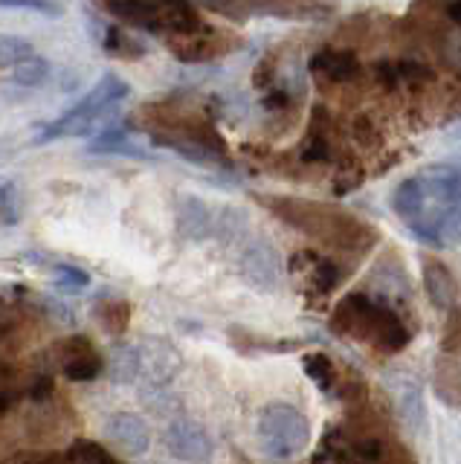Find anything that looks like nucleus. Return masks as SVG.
<instances>
[{
    "label": "nucleus",
    "instance_id": "3",
    "mask_svg": "<svg viewBox=\"0 0 461 464\" xmlns=\"http://www.w3.org/2000/svg\"><path fill=\"white\" fill-rule=\"evenodd\" d=\"M105 9L149 33H168V38L204 29L192 0H105Z\"/></svg>",
    "mask_w": 461,
    "mask_h": 464
},
{
    "label": "nucleus",
    "instance_id": "34",
    "mask_svg": "<svg viewBox=\"0 0 461 464\" xmlns=\"http://www.w3.org/2000/svg\"><path fill=\"white\" fill-rule=\"evenodd\" d=\"M53 392V377L50 374H35L33 381V398H47Z\"/></svg>",
    "mask_w": 461,
    "mask_h": 464
},
{
    "label": "nucleus",
    "instance_id": "31",
    "mask_svg": "<svg viewBox=\"0 0 461 464\" xmlns=\"http://www.w3.org/2000/svg\"><path fill=\"white\" fill-rule=\"evenodd\" d=\"M374 79H378L383 87H389V91H395V87L400 84L398 62H389V58H380V62L374 64Z\"/></svg>",
    "mask_w": 461,
    "mask_h": 464
},
{
    "label": "nucleus",
    "instance_id": "23",
    "mask_svg": "<svg viewBox=\"0 0 461 464\" xmlns=\"http://www.w3.org/2000/svg\"><path fill=\"white\" fill-rule=\"evenodd\" d=\"M436 236H438V246L461 244V200L447 212H441V218L436 221Z\"/></svg>",
    "mask_w": 461,
    "mask_h": 464
},
{
    "label": "nucleus",
    "instance_id": "5",
    "mask_svg": "<svg viewBox=\"0 0 461 464\" xmlns=\"http://www.w3.org/2000/svg\"><path fill=\"white\" fill-rule=\"evenodd\" d=\"M311 427L308 418L291 403H270L267 410L258 415V441H262L264 453L270 459H296L302 450L308 447Z\"/></svg>",
    "mask_w": 461,
    "mask_h": 464
},
{
    "label": "nucleus",
    "instance_id": "25",
    "mask_svg": "<svg viewBox=\"0 0 461 464\" xmlns=\"http://www.w3.org/2000/svg\"><path fill=\"white\" fill-rule=\"evenodd\" d=\"M21 221V192L15 183H6L4 198H0V224H18Z\"/></svg>",
    "mask_w": 461,
    "mask_h": 464
},
{
    "label": "nucleus",
    "instance_id": "9",
    "mask_svg": "<svg viewBox=\"0 0 461 464\" xmlns=\"http://www.w3.org/2000/svg\"><path fill=\"white\" fill-rule=\"evenodd\" d=\"M105 435L113 441V447L125 456H142L151 444L149 424L139 415L131 412H117L105 420Z\"/></svg>",
    "mask_w": 461,
    "mask_h": 464
},
{
    "label": "nucleus",
    "instance_id": "15",
    "mask_svg": "<svg viewBox=\"0 0 461 464\" xmlns=\"http://www.w3.org/2000/svg\"><path fill=\"white\" fill-rule=\"evenodd\" d=\"M293 261H299V265H305V279H308V287L313 290L316 296H325L331 294L340 282H342V270L334 265V261L328 258H320L313 253H299L293 256Z\"/></svg>",
    "mask_w": 461,
    "mask_h": 464
},
{
    "label": "nucleus",
    "instance_id": "18",
    "mask_svg": "<svg viewBox=\"0 0 461 464\" xmlns=\"http://www.w3.org/2000/svg\"><path fill=\"white\" fill-rule=\"evenodd\" d=\"M91 151L93 154H128V157H146L142 149H134L131 142H128V134L122 128H110L105 134H99L93 142H91Z\"/></svg>",
    "mask_w": 461,
    "mask_h": 464
},
{
    "label": "nucleus",
    "instance_id": "16",
    "mask_svg": "<svg viewBox=\"0 0 461 464\" xmlns=\"http://www.w3.org/2000/svg\"><path fill=\"white\" fill-rule=\"evenodd\" d=\"M142 352V372L151 374V381H168L171 374L178 372V354L171 352V345L166 343H151L146 348H139Z\"/></svg>",
    "mask_w": 461,
    "mask_h": 464
},
{
    "label": "nucleus",
    "instance_id": "38",
    "mask_svg": "<svg viewBox=\"0 0 461 464\" xmlns=\"http://www.w3.org/2000/svg\"><path fill=\"white\" fill-rule=\"evenodd\" d=\"M450 130H453V134H456V137H461V122H458V125H453Z\"/></svg>",
    "mask_w": 461,
    "mask_h": 464
},
{
    "label": "nucleus",
    "instance_id": "30",
    "mask_svg": "<svg viewBox=\"0 0 461 464\" xmlns=\"http://www.w3.org/2000/svg\"><path fill=\"white\" fill-rule=\"evenodd\" d=\"M253 84L258 87V91H264V93L276 87V58L267 55V58H262V62H258V67L253 72Z\"/></svg>",
    "mask_w": 461,
    "mask_h": 464
},
{
    "label": "nucleus",
    "instance_id": "36",
    "mask_svg": "<svg viewBox=\"0 0 461 464\" xmlns=\"http://www.w3.org/2000/svg\"><path fill=\"white\" fill-rule=\"evenodd\" d=\"M447 18H450L456 26H461V0H447Z\"/></svg>",
    "mask_w": 461,
    "mask_h": 464
},
{
    "label": "nucleus",
    "instance_id": "20",
    "mask_svg": "<svg viewBox=\"0 0 461 464\" xmlns=\"http://www.w3.org/2000/svg\"><path fill=\"white\" fill-rule=\"evenodd\" d=\"M96 316L99 323L105 325L108 334H122L128 328V316H131V308L122 299H102L96 304Z\"/></svg>",
    "mask_w": 461,
    "mask_h": 464
},
{
    "label": "nucleus",
    "instance_id": "14",
    "mask_svg": "<svg viewBox=\"0 0 461 464\" xmlns=\"http://www.w3.org/2000/svg\"><path fill=\"white\" fill-rule=\"evenodd\" d=\"M424 287H427L429 302L436 304L438 311L453 308V302L458 296V285L453 279L450 267H444L441 261H427L424 265Z\"/></svg>",
    "mask_w": 461,
    "mask_h": 464
},
{
    "label": "nucleus",
    "instance_id": "4",
    "mask_svg": "<svg viewBox=\"0 0 461 464\" xmlns=\"http://www.w3.org/2000/svg\"><path fill=\"white\" fill-rule=\"evenodd\" d=\"M128 96V84L108 72V76L99 79V84L93 91L84 96L76 108H70L64 116H59L55 122H50L44 130L38 134L35 142H50V140H59V137H84L99 125L102 116H108L120 102Z\"/></svg>",
    "mask_w": 461,
    "mask_h": 464
},
{
    "label": "nucleus",
    "instance_id": "21",
    "mask_svg": "<svg viewBox=\"0 0 461 464\" xmlns=\"http://www.w3.org/2000/svg\"><path fill=\"white\" fill-rule=\"evenodd\" d=\"M67 464H117V461H113V456L108 453L102 444L79 439V441L70 444V450H67Z\"/></svg>",
    "mask_w": 461,
    "mask_h": 464
},
{
    "label": "nucleus",
    "instance_id": "28",
    "mask_svg": "<svg viewBox=\"0 0 461 464\" xmlns=\"http://www.w3.org/2000/svg\"><path fill=\"white\" fill-rule=\"evenodd\" d=\"M398 76H400V84L409 82V84H427L432 82V70L421 62H412V58H400L398 62Z\"/></svg>",
    "mask_w": 461,
    "mask_h": 464
},
{
    "label": "nucleus",
    "instance_id": "7",
    "mask_svg": "<svg viewBox=\"0 0 461 464\" xmlns=\"http://www.w3.org/2000/svg\"><path fill=\"white\" fill-rule=\"evenodd\" d=\"M55 360H59V369L70 377V381H93V377L102 372V354L91 345V340L84 337H70L62 340L53 348Z\"/></svg>",
    "mask_w": 461,
    "mask_h": 464
},
{
    "label": "nucleus",
    "instance_id": "35",
    "mask_svg": "<svg viewBox=\"0 0 461 464\" xmlns=\"http://www.w3.org/2000/svg\"><path fill=\"white\" fill-rule=\"evenodd\" d=\"M354 137H357L360 142H371V140H374V125H371L369 120H357V122H354Z\"/></svg>",
    "mask_w": 461,
    "mask_h": 464
},
{
    "label": "nucleus",
    "instance_id": "10",
    "mask_svg": "<svg viewBox=\"0 0 461 464\" xmlns=\"http://www.w3.org/2000/svg\"><path fill=\"white\" fill-rule=\"evenodd\" d=\"M311 72L331 84H351L363 79V64L351 50H320L311 58Z\"/></svg>",
    "mask_w": 461,
    "mask_h": 464
},
{
    "label": "nucleus",
    "instance_id": "22",
    "mask_svg": "<svg viewBox=\"0 0 461 464\" xmlns=\"http://www.w3.org/2000/svg\"><path fill=\"white\" fill-rule=\"evenodd\" d=\"M12 72H15V82L21 87H41L50 76V64L41 55H30L12 67Z\"/></svg>",
    "mask_w": 461,
    "mask_h": 464
},
{
    "label": "nucleus",
    "instance_id": "12",
    "mask_svg": "<svg viewBox=\"0 0 461 464\" xmlns=\"http://www.w3.org/2000/svg\"><path fill=\"white\" fill-rule=\"evenodd\" d=\"M178 229L183 238L204 241V238L215 236V215L200 198L186 195L178 203Z\"/></svg>",
    "mask_w": 461,
    "mask_h": 464
},
{
    "label": "nucleus",
    "instance_id": "17",
    "mask_svg": "<svg viewBox=\"0 0 461 464\" xmlns=\"http://www.w3.org/2000/svg\"><path fill=\"white\" fill-rule=\"evenodd\" d=\"M142 372V352L137 345H120L110 357V377L117 383H134Z\"/></svg>",
    "mask_w": 461,
    "mask_h": 464
},
{
    "label": "nucleus",
    "instance_id": "27",
    "mask_svg": "<svg viewBox=\"0 0 461 464\" xmlns=\"http://www.w3.org/2000/svg\"><path fill=\"white\" fill-rule=\"evenodd\" d=\"M88 282H91L88 273L79 270V267H70V265H59V267H55V285H59L62 290H67V294L88 287Z\"/></svg>",
    "mask_w": 461,
    "mask_h": 464
},
{
    "label": "nucleus",
    "instance_id": "13",
    "mask_svg": "<svg viewBox=\"0 0 461 464\" xmlns=\"http://www.w3.org/2000/svg\"><path fill=\"white\" fill-rule=\"evenodd\" d=\"M392 209L407 227L421 221L427 212V192L421 178H407L403 183H398V188L392 192Z\"/></svg>",
    "mask_w": 461,
    "mask_h": 464
},
{
    "label": "nucleus",
    "instance_id": "26",
    "mask_svg": "<svg viewBox=\"0 0 461 464\" xmlns=\"http://www.w3.org/2000/svg\"><path fill=\"white\" fill-rule=\"evenodd\" d=\"M4 9H26V12H38V14H47V18H59L64 12L55 0H0Z\"/></svg>",
    "mask_w": 461,
    "mask_h": 464
},
{
    "label": "nucleus",
    "instance_id": "24",
    "mask_svg": "<svg viewBox=\"0 0 461 464\" xmlns=\"http://www.w3.org/2000/svg\"><path fill=\"white\" fill-rule=\"evenodd\" d=\"M33 55L30 41L12 38V35H0V67H15L18 62Z\"/></svg>",
    "mask_w": 461,
    "mask_h": 464
},
{
    "label": "nucleus",
    "instance_id": "2",
    "mask_svg": "<svg viewBox=\"0 0 461 464\" xmlns=\"http://www.w3.org/2000/svg\"><path fill=\"white\" fill-rule=\"evenodd\" d=\"M331 328L342 337H354L357 343L378 348L380 354H398L412 340V334L395 311H389L380 302H371L363 294H351L337 304Z\"/></svg>",
    "mask_w": 461,
    "mask_h": 464
},
{
    "label": "nucleus",
    "instance_id": "1",
    "mask_svg": "<svg viewBox=\"0 0 461 464\" xmlns=\"http://www.w3.org/2000/svg\"><path fill=\"white\" fill-rule=\"evenodd\" d=\"M262 203L291 227L325 244H334L340 250H369V244L378 238L363 221H357L349 212L328 209L322 203H305L293 198H262Z\"/></svg>",
    "mask_w": 461,
    "mask_h": 464
},
{
    "label": "nucleus",
    "instance_id": "29",
    "mask_svg": "<svg viewBox=\"0 0 461 464\" xmlns=\"http://www.w3.org/2000/svg\"><path fill=\"white\" fill-rule=\"evenodd\" d=\"M305 369H308V374L313 377V381H320V386L328 392V389H334V366H331V360H325V357H308L305 360Z\"/></svg>",
    "mask_w": 461,
    "mask_h": 464
},
{
    "label": "nucleus",
    "instance_id": "8",
    "mask_svg": "<svg viewBox=\"0 0 461 464\" xmlns=\"http://www.w3.org/2000/svg\"><path fill=\"white\" fill-rule=\"evenodd\" d=\"M241 276L244 282L255 290H276L279 285V258L273 253V246L264 241H253L247 250L241 253Z\"/></svg>",
    "mask_w": 461,
    "mask_h": 464
},
{
    "label": "nucleus",
    "instance_id": "32",
    "mask_svg": "<svg viewBox=\"0 0 461 464\" xmlns=\"http://www.w3.org/2000/svg\"><path fill=\"white\" fill-rule=\"evenodd\" d=\"M291 91H284V87H273V91H267L264 93V99H262V108L264 111H287L291 108Z\"/></svg>",
    "mask_w": 461,
    "mask_h": 464
},
{
    "label": "nucleus",
    "instance_id": "11",
    "mask_svg": "<svg viewBox=\"0 0 461 464\" xmlns=\"http://www.w3.org/2000/svg\"><path fill=\"white\" fill-rule=\"evenodd\" d=\"M168 47L180 58V62L197 64V62H209V58L221 55L226 50V41L218 33H212L209 26H204V29H197V33H189V35L168 38Z\"/></svg>",
    "mask_w": 461,
    "mask_h": 464
},
{
    "label": "nucleus",
    "instance_id": "6",
    "mask_svg": "<svg viewBox=\"0 0 461 464\" xmlns=\"http://www.w3.org/2000/svg\"><path fill=\"white\" fill-rule=\"evenodd\" d=\"M166 447L171 456L186 464H206L212 459V439L206 427L189 418H178L166 427Z\"/></svg>",
    "mask_w": 461,
    "mask_h": 464
},
{
    "label": "nucleus",
    "instance_id": "39",
    "mask_svg": "<svg viewBox=\"0 0 461 464\" xmlns=\"http://www.w3.org/2000/svg\"><path fill=\"white\" fill-rule=\"evenodd\" d=\"M4 188H6V183H4V180H0V198H4Z\"/></svg>",
    "mask_w": 461,
    "mask_h": 464
},
{
    "label": "nucleus",
    "instance_id": "37",
    "mask_svg": "<svg viewBox=\"0 0 461 464\" xmlns=\"http://www.w3.org/2000/svg\"><path fill=\"white\" fill-rule=\"evenodd\" d=\"M26 464H62V459H55V456H44V459H35V461H26Z\"/></svg>",
    "mask_w": 461,
    "mask_h": 464
},
{
    "label": "nucleus",
    "instance_id": "19",
    "mask_svg": "<svg viewBox=\"0 0 461 464\" xmlns=\"http://www.w3.org/2000/svg\"><path fill=\"white\" fill-rule=\"evenodd\" d=\"M105 33H102V47L110 53V55H122V58H139L142 53H146V47L131 38L125 33V29L120 26H102Z\"/></svg>",
    "mask_w": 461,
    "mask_h": 464
},
{
    "label": "nucleus",
    "instance_id": "33",
    "mask_svg": "<svg viewBox=\"0 0 461 464\" xmlns=\"http://www.w3.org/2000/svg\"><path fill=\"white\" fill-rule=\"evenodd\" d=\"M360 183H363V171H360V169L354 174L351 171H342L340 178H337V183H334V192L337 195H349L351 188H357Z\"/></svg>",
    "mask_w": 461,
    "mask_h": 464
}]
</instances>
